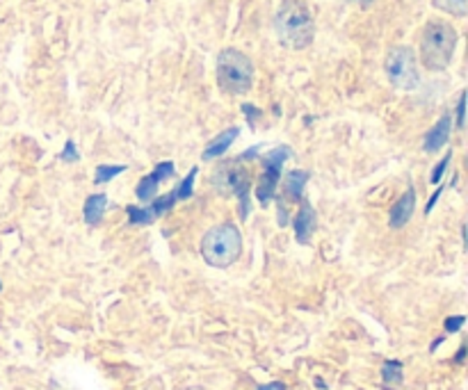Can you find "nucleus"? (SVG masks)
Here are the masks:
<instances>
[{
  "label": "nucleus",
  "instance_id": "1",
  "mask_svg": "<svg viewBox=\"0 0 468 390\" xmlns=\"http://www.w3.org/2000/svg\"><path fill=\"white\" fill-rule=\"evenodd\" d=\"M274 30H277L279 41L292 50H302L314 41L315 23L314 14L300 0H286L277 9L274 16Z\"/></svg>",
  "mask_w": 468,
  "mask_h": 390
},
{
  "label": "nucleus",
  "instance_id": "2",
  "mask_svg": "<svg viewBox=\"0 0 468 390\" xmlns=\"http://www.w3.org/2000/svg\"><path fill=\"white\" fill-rule=\"evenodd\" d=\"M457 30L446 21H430L420 35V62L428 71H446L455 58Z\"/></svg>",
  "mask_w": 468,
  "mask_h": 390
},
{
  "label": "nucleus",
  "instance_id": "3",
  "mask_svg": "<svg viewBox=\"0 0 468 390\" xmlns=\"http://www.w3.org/2000/svg\"><path fill=\"white\" fill-rule=\"evenodd\" d=\"M242 254V236L238 227L224 222L210 228L201 240V256L210 268H229Z\"/></svg>",
  "mask_w": 468,
  "mask_h": 390
},
{
  "label": "nucleus",
  "instance_id": "4",
  "mask_svg": "<svg viewBox=\"0 0 468 390\" xmlns=\"http://www.w3.org/2000/svg\"><path fill=\"white\" fill-rule=\"evenodd\" d=\"M218 82L227 94H247L254 85V64L238 48H224L218 55Z\"/></svg>",
  "mask_w": 468,
  "mask_h": 390
},
{
  "label": "nucleus",
  "instance_id": "5",
  "mask_svg": "<svg viewBox=\"0 0 468 390\" xmlns=\"http://www.w3.org/2000/svg\"><path fill=\"white\" fill-rule=\"evenodd\" d=\"M384 71H387L388 82L396 90L411 91L420 82L419 62H416L414 50L407 48V46H396V48L388 50L387 59H384Z\"/></svg>",
  "mask_w": 468,
  "mask_h": 390
},
{
  "label": "nucleus",
  "instance_id": "6",
  "mask_svg": "<svg viewBox=\"0 0 468 390\" xmlns=\"http://www.w3.org/2000/svg\"><path fill=\"white\" fill-rule=\"evenodd\" d=\"M215 183L222 187V192L238 196V201H240V217L247 219V215H250L251 181H250V176H247L245 169L236 167V164H222V167L218 169Z\"/></svg>",
  "mask_w": 468,
  "mask_h": 390
},
{
  "label": "nucleus",
  "instance_id": "7",
  "mask_svg": "<svg viewBox=\"0 0 468 390\" xmlns=\"http://www.w3.org/2000/svg\"><path fill=\"white\" fill-rule=\"evenodd\" d=\"M288 158H291V149H288V146H277V149L270 151V153L265 155V172L263 176H261L259 187H256V196H259V201L263 206H268L270 201L274 199L279 178H282V167L286 164Z\"/></svg>",
  "mask_w": 468,
  "mask_h": 390
},
{
  "label": "nucleus",
  "instance_id": "8",
  "mask_svg": "<svg viewBox=\"0 0 468 390\" xmlns=\"http://www.w3.org/2000/svg\"><path fill=\"white\" fill-rule=\"evenodd\" d=\"M174 176V164L172 163H160L158 167L154 169V172L149 174V176H144L140 181V185H137L135 195L140 201H151L155 196V192H158V185L163 181H167V178Z\"/></svg>",
  "mask_w": 468,
  "mask_h": 390
},
{
  "label": "nucleus",
  "instance_id": "9",
  "mask_svg": "<svg viewBox=\"0 0 468 390\" xmlns=\"http://www.w3.org/2000/svg\"><path fill=\"white\" fill-rule=\"evenodd\" d=\"M451 131L452 117L451 114H443V117L430 128L428 135H425V151H428V153H434V151L443 149V146L448 144V140H451Z\"/></svg>",
  "mask_w": 468,
  "mask_h": 390
},
{
  "label": "nucleus",
  "instance_id": "10",
  "mask_svg": "<svg viewBox=\"0 0 468 390\" xmlns=\"http://www.w3.org/2000/svg\"><path fill=\"white\" fill-rule=\"evenodd\" d=\"M414 210H416V192L414 187H411V190H407L391 208V219H388L391 228L405 227V224L414 217Z\"/></svg>",
  "mask_w": 468,
  "mask_h": 390
},
{
  "label": "nucleus",
  "instance_id": "11",
  "mask_svg": "<svg viewBox=\"0 0 468 390\" xmlns=\"http://www.w3.org/2000/svg\"><path fill=\"white\" fill-rule=\"evenodd\" d=\"M314 231H315V210L311 208L309 204H304V208H302L295 217L297 240H300L302 245H306V242L311 240V236H314Z\"/></svg>",
  "mask_w": 468,
  "mask_h": 390
},
{
  "label": "nucleus",
  "instance_id": "12",
  "mask_svg": "<svg viewBox=\"0 0 468 390\" xmlns=\"http://www.w3.org/2000/svg\"><path fill=\"white\" fill-rule=\"evenodd\" d=\"M238 132H240V128H229V131L219 132V135L210 142L208 149L204 151V160H213V158H219V155L227 153V151L231 149L233 142L238 140Z\"/></svg>",
  "mask_w": 468,
  "mask_h": 390
},
{
  "label": "nucleus",
  "instance_id": "13",
  "mask_svg": "<svg viewBox=\"0 0 468 390\" xmlns=\"http://www.w3.org/2000/svg\"><path fill=\"white\" fill-rule=\"evenodd\" d=\"M105 208H108V196H105V195L87 196L85 208H82V217H85V224H90V227H96V224L103 219Z\"/></svg>",
  "mask_w": 468,
  "mask_h": 390
},
{
  "label": "nucleus",
  "instance_id": "14",
  "mask_svg": "<svg viewBox=\"0 0 468 390\" xmlns=\"http://www.w3.org/2000/svg\"><path fill=\"white\" fill-rule=\"evenodd\" d=\"M306 183H309V174H306V172H300V169H295V172L286 174V183H283V190H286L288 199L300 201L302 196H304Z\"/></svg>",
  "mask_w": 468,
  "mask_h": 390
},
{
  "label": "nucleus",
  "instance_id": "15",
  "mask_svg": "<svg viewBox=\"0 0 468 390\" xmlns=\"http://www.w3.org/2000/svg\"><path fill=\"white\" fill-rule=\"evenodd\" d=\"M432 5L437 9H441V12L451 14V16H457V18H464L468 12L466 0H432Z\"/></svg>",
  "mask_w": 468,
  "mask_h": 390
},
{
  "label": "nucleus",
  "instance_id": "16",
  "mask_svg": "<svg viewBox=\"0 0 468 390\" xmlns=\"http://www.w3.org/2000/svg\"><path fill=\"white\" fill-rule=\"evenodd\" d=\"M154 213L149 208H137V206H128V224L133 227H149L154 222Z\"/></svg>",
  "mask_w": 468,
  "mask_h": 390
},
{
  "label": "nucleus",
  "instance_id": "17",
  "mask_svg": "<svg viewBox=\"0 0 468 390\" xmlns=\"http://www.w3.org/2000/svg\"><path fill=\"white\" fill-rule=\"evenodd\" d=\"M382 379L387 384H402V364L400 361H387L382 365Z\"/></svg>",
  "mask_w": 468,
  "mask_h": 390
},
{
  "label": "nucleus",
  "instance_id": "18",
  "mask_svg": "<svg viewBox=\"0 0 468 390\" xmlns=\"http://www.w3.org/2000/svg\"><path fill=\"white\" fill-rule=\"evenodd\" d=\"M126 172V167L123 164H101V167H96V176L94 181L96 183H108L112 181L114 176H119V174Z\"/></svg>",
  "mask_w": 468,
  "mask_h": 390
},
{
  "label": "nucleus",
  "instance_id": "19",
  "mask_svg": "<svg viewBox=\"0 0 468 390\" xmlns=\"http://www.w3.org/2000/svg\"><path fill=\"white\" fill-rule=\"evenodd\" d=\"M178 201V196H176V192H169V195H165V196H158V199L154 201V204H151V213H154V217H160V215H165L167 213L169 208H172L174 204H176Z\"/></svg>",
  "mask_w": 468,
  "mask_h": 390
},
{
  "label": "nucleus",
  "instance_id": "20",
  "mask_svg": "<svg viewBox=\"0 0 468 390\" xmlns=\"http://www.w3.org/2000/svg\"><path fill=\"white\" fill-rule=\"evenodd\" d=\"M197 174H199V169L195 167V169H192L190 174H187L186 178H183V181H181V185H178L176 190H174V192H176L178 201H181V199H190V196H192V185H195V178H197Z\"/></svg>",
  "mask_w": 468,
  "mask_h": 390
},
{
  "label": "nucleus",
  "instance_id": "21",
  "mask_svg": "<svg viewBox=\"0 0 468 390\" xmlns=\"http://www.w3.org/2000/svg\"><path fill=\"white\" fill-rule=\"evenodd\" d=\"M451 160H452V153H446V158H443L441 163H439L437 167H434L432 176H430V183H432V185H437V183L441 181V176H443V174H446V169L451 167Z\"/></svg>",
  "mask_w": 468,
  "mask_h": 390
},
{
  "label": "nucleus",
  "instance_id": "22",
  "mask_svg": "<svg viewBox=\"0 0 468 390\" xmlns=\"http://www.w3.org/2000/svg\"><path fill=\"white\" fill-rule=\"evenodd\" d=\"M464 322H466L464 315H457V318H448L446 320V332L448 333H457L462 327H464Z\"/></svg>",
  "mask_w": 468,
  "mask_h": 390
},
{
  "label": "nucleus",
  "instance_id": "23",
  "mask_svg": "<svg viewBox=\"0 0 468 390\" xmlns=\"http://www.w3.org/2000/svg\"><path fill=\"white\" fill-rule=\"evenodd\" d=\"M466 121V94L460 96V103H457V128H464Z\"/></svg>",
  "mask_w": 468,
  "mask_h": 390
},
{
  "label": "nucleus",
  "instance_id": "24",
  "mask_svg": "<svg viewBox=\"0 0 468 390\" xmlns=\"http://www.w3.org/2000/svg\"><path fill=\"white\" fill-rule=\"evenodd\" d=\"M64 160H71V163H76L78 160V153H76V144H73L71 140L67 142V146H64V153H62Z\"/></svg>",
  "mask_w": 468,
  "mask_h": 390
},
{
  "label": "nucleus",
  "instance_id": "25",
  "mask_svg": "<svg viewBox=\"0 0 468 390\" xmlns=\"http://www.w3.org/2000/svg\"><path fill=\"white\" fill-rule=\"evenodd\" d=\"M259 390H286L282 382H274V384H268V386H261Z\"/></svg>",
  "mask_w": 468,
  "mask_h": 390
},
{
  "label": "nucleus",
  "instance_id": "26",
  "mask_svg": "<svg viewBox=\"0 0 468 390\" xmlns=\"http://www.w3.org/2000/svg\"><path fill=\"white\" fill-rule=\"evenodd\" d=\"M464 354H466V347H462L460 356H457V364H462V359H464Z\"/></svg>",
  "mask_w": 468,
  "mask_h": 390
},
{
  "label": "nucleus",
  "instance_id": "27",
  "mask_svg": "<svg viewBox=\"0 0 468 390\" xmlns=\"http://www.w3.org/2000/svg\"><path fill=\"white\" fill-rule=\"evenodd\" d=\"M368 3H373V0H364V5H368Z\"/></svg>",
  "mask_w": 468,
  "mask_h": 390
},
{
  "label": "nucleus",
  "instance_id": "28",
  "mask_svg": "<svg viewBox=\"0 0 468 390\" xmlns=\"http://www.w3.org/2000/svg\"><path fill=\"white\" fill-rule=\"evenodd\" d=\"M0 290H3V286H0Z\"/></svg>",
  "mask_w": 468,
  "mask_h": 390
}]
</instances>
